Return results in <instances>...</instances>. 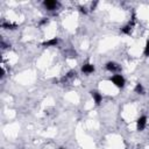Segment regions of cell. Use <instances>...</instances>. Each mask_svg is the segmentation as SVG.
Segmentation results:
<instances>
[{
    "instance_id": "1",
    "label": "cell",
    "mask_w": 149,
    "mask_h": 149,
    "mask_svg": "<svg viewBox=\"0 0 149 149\" xmlns=\"http://www.w3.org/2000/svg\"><path fill=\"white\" fill-rule=\"evenodd\" d=\"M109 80L113 83L114 86H116V87H119V88H122V87L125 86V84H126V79H125L123 76L120 74V73L113 74V76L109 78Z\"/></svg>"
},
{
    "instance_id": "2",
    "label": "cell",
    "mask_w": 149,
    "mask_h": 149,
    "mask_svg": "<svg viewBox=\"0 0 149 149\" xmlns=\"http://www.w3.org/2000/svg\"><path fill=\"white\" fill-rule=\"evenodd\" d=\"M105 69L107 70V71H109V72H112V73H119L122 69H121V65H119L118 63H115V62H113V61H109V62H107L106 64H105Z\"/></svg>"
},
{
    "instance_id": "3",
    "label": "cell",
    "mask_w": 149,
    "mask_h": 149,
    "mask_svg": "<svg viewBox=\"0 0 149 149\" xmlns=\"http://www.w3.org/2000/svg\"><path fill=\"white\" fill-rule=\"evenodd\" d=\"M135 21H136L135 15H133L132 20H130L127 24H125L123 27H121V29H120L121 33L125 34V35H130V33H132V30H133V28H134V26H135Z\"/></svg>"
},
{
    "instance_id": "4",
    "label": "cell",
    "mask_w": 149,
    "mask_h": 149,
    "mask_svg": "<svg viewBox=\"0 0 149 149\" xmlns=\"http://www.w3.org/2000/svg\"><path fill=\"white\" fill-rule=\"evenodd\" d=\"M43 6L47 10H55L59 7V2L56 0H44L43 1Z\"/></svg>"
},
{
    "instance_id": "5",
    "label": "cell",
    "mask_w": 149,
    "mask_h": 149,
    "mask_svg": "<svg viewBox=\"0 0 149 149\" xmlns=\"http://www.w3.org/2000/svg\"><path fill=\"white\" fill-rule=\"evenodd\" d=\"M147 120H148V118H147L146 115H141V116L136 120V128H137L139 132H142V130L146 128V126H147Z\"/></svg>"
},
{
    "instance_id": "6",
    "label": "cell",
    "mask_w": 149,
    "mask_h": 149,
    "mask_svg": "<svg viewBox=\"0 0 149 149\" xmlns=\"http://www.w3.org/2000/svg\"><path fill=\"white\" fill-rule=\"evenodd\" d=\"M90 93H91V97H92L94 104L95 105H100L101 101H102V94L99 91H97V90H92Z\"/></svg>"
},
{
    "instance_id": "7",
    "label": "cell",
    "mask_w": 149,
    "mask_h": 149,
    "mask_svg": "<svg viewBox=\"0 0 149 149\" xmlns=\"http://www.w3.org/2000/svg\"><path fill=\"white\" fill-rule=\"evenodd\" d=\"M94 70H95V68H94V65L91 64V63H85V64H83V66H81V72H83L84 74H87V76L91 74V73H93Z\"/></svg>"
},
{
    "instance_id": "8",
    "label": "cell",
    "mask_w": 149,
    "mask_h": 149,
    "mask_svg": "<svg viewBox=\"0 0 149 149\" xmlns=\"http://www.w3.org/2000/svg\"><path fill=\"white\" fill-rule=\"evenodd\" d=\"M58 42H59V40L57 38V37H52V38H50V40H48V41H44V42H42V47H56L57 44H58Z\"/></svg>"
},
{
    "instance_id": "9",
    "label": "cell",
    "mask_w": 149,
    "mask_h": 149,
    "mask_svg": "<svg viewBox=\"0 0 149 149\" xmlns=\"http://www.w3.org/2000/svg\"><path fill=\"white\" fill-rule=\"evenodd\" d=\"M77 77V72H76V70H70L63 78H62V83H66L68 80H71V79H73V78H76Z\"/></svg>"
},
{
    "instance_id": "10",
    "label": "cell",
    "mask_w": 149,
    "mask_h": 149,
    "mask_svg": "<svg viewBox=\"0 0 149 149\" xmlns=\"http://www.w3.org/2000/svg\"><path fill=\"white\" fill-rule=\"evenodd\" d=\"M1 27L3 29H10V30H13V29H16L17 28V24L16 23H13V22H9V21H3L1 23Z\"/></svg>"
},
{
    "instance_id": "11",
    "label": "cell",
    "mask_w": 149,
    "mask_h": 149,
    "mask_svg": "<svg viewBox=\"0 0 149 149\" xmlns=\"http://www.w3.org/2000/svg\"><path fill=\"white\" fill-rule=\"evenodd\" d=\"M134 91H135V93H137V94H141V95H143V94L146 93V91H144V87H143V85H142L141 83H137V84L135 85V87H134Z\"/></svg>"
},
{
    "instance_id": "12",
    "label": "cell",
    "mask_w": 149,
    "mask_h": 149,
    "mask_svg": "<svg viewBox=\"0 0 149 149\" xmlns=\"http://www.w3.org/2000/svg\"><path fill=\"white\" fill-rule=\"evenodd\" d=\"M143 55L146 57H149V38L147 40L146 42V45H144V50H143Z\"/></svg>"
},
{
    "instance_id": "13",
    "label": "cell",
    "mask_w": 149,
    "mask_h": 149,
    "mask_svg": "<svg viewBox=\"0 0 149 149\" xmlns=\"http://www.w3.org/2000/svg\"><path fill=\"white\" fill-rule=\"evenodd\" d=\"M76 51L73 50H70V51H66V57H70V58H74L76 57Z\"/></svg>"
},
{
    "instance_id": "14",
    "label": "cell",
    "mask_w": 149,
    "mask_h": 149,
    "mask_svg": "<svg viewBox=\"0 0 149 149\" xmlns=\"http://www.w3.org/2000/svg\"><path fill=\"white\" fill-rule=\"evenodd\" d=\"M48 22H49V19H48V17H43L42 20H40L38 26H44V24H47Z\"/></svg>"
},
{
    "instance_id": "15",
    "label": "cell",
    "mask_w": 149,
    "mask_h": 149,
    "mask_svg": "<svg viewBox=\"0 0 149 149\" xmlns=\"http://www.w3.org/2000/svg\"><path fill=\"white\" fill-rule=\"evenodd\" d=\"M79 10H80V13H83V14H87V9H86V7L80 6V7H79Z\"/></svg>"
},
{
    "instance_id": "16",
    "label": "cell",
    "mask_w": 149,
    "mask_h": 149,
    "mask_svg": "<svg viewBox=\"0 0 149 149\" xmlns=\"http://www.w3.org/2000/svg\"><path fill=\"white\" fill-rule=\"evenodd\" d=\"M58 149H66V148H64V147H59Z\"/></svg>"
}]
</instances>
